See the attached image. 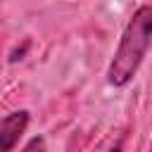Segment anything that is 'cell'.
Segmentation results:
<instances>
[{
	"label": "cell",
	"instance_id": "obj_3",
	"mask_svg": "<svg viewBox=\"0 0 152 152\" xmlns=\"http://www.w3.org/2000/svg\"><path fill=\"white\" fill-rule=\"evenodd\" d=\"M40 145H43V142H40V140H33V142H28V145H26V147H40Z\"/></svg>",
	"mask_w": 152,
	"mask_h": 152
},
{
	"label": "cell",
	"instance_id": "obj_2",
	"mask_svg": "<svg viewBox=\"0 0 152 152\" xmlns=\"http://www.w3.org/2000/svg\"><path fill=\"white\" fill-rule=\"evenodd\" d=\"M26 126H28V112L26 109L12 112L5 119H0V152L14 150L17 142H19V138L24 135Z\"/></svg>",
	"mask_w": 152,
	"mask_h": 152
},
{
	"label": "cell",
	"instance_id": "obj_1",
	"mask_svg": "<svg viewBox=\"0 0 152 152\" xmlns=\"http://www.w3.org/2000/svg\"><path fill=\"white\" fill-rule=\"evenodd\" d=\"M150 43H152V5H142L133 12L131 21L126 24L121 43L109 64L107 78L112 86H126L135 76Z\"/></svg>",
	"mask_w": 152,
	"mask_h": 152
}]
</instances>
